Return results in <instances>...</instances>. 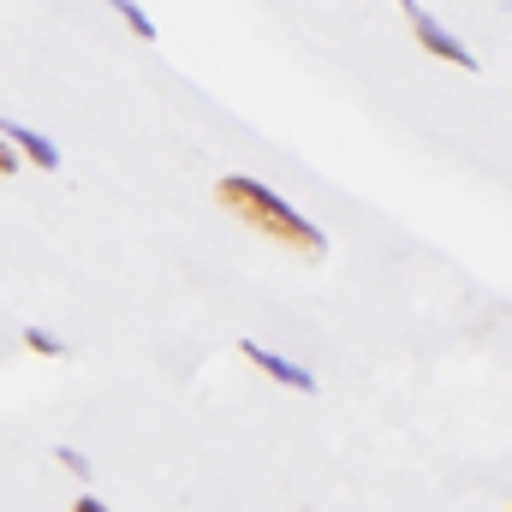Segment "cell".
Returning <instances> with one entry per match:
<instances>
[{
	"label": "cell",
	"mask_w": 512,
	"mask_h": 512,
	"mask_svg": "<svg viewBox=\"0 0 512 512\" xmlns=\"http://www.w3.org/2000/svg\"><path fill=\"white\" fill-rule=\"evenodd\" d=\"M12 173H18V149L0 137V179H12Z\"/></svg>",
	"instance_id": "ba28073f"
},
{
	"label": "cell",
	"mask_w": 512,
	"mask_h": 512,
	"mask_svg": "<svg viewBox=\"0 0 512 512\" xmlns=\"http://www.w3.org/2000/svg\"><path fill=\"white\" fill-rule=\"evenodd\" d=\"M215 197H221V209H233L245 227H256L262 239H274V245H286V251H298V256H322V251H328L322 227H310V221H304L286 197H274L262 179L227 173V179L215 185Z\"/></svg>",
	"instance_id": "6da1fadb"
},
{
	"label": "cell",
	"mask_w": 512,
	"mask_h": 512,
	"mask_svg": "<svg viewBox=\"0 0 512 512\" xmlns=\"http://www.w3.org/2000/svg\"><path fill=\"white\" fill-rule=\"evenodd\" d=\"M24 346H30L36 358H66V346H60L54 334H42V328H24Z\"/></svg>",
	"instance_id": "8992f818"
},
{
	"label": "cell",
	"mask_w": 512,
	"mask_h": 512,
	"mask_svg": "<svg viewBox=\"0 0 512 512\" xmlns=\"http://www.w3.org/2000/svg\"><path fill=\"white\" fill-rule=\"evenodd\" d=\"M108 6H114V12L126 18V30H131V36H143V42H155V18H149V12H143L137 0H108Z\"/></svg>",
	"instance_id": "5b68a950"
},
{
	"label": "cell",
	"mask_w": 512,
	"mask_h": 512,
	"mask_svg": "<svg viewBox=\"0 0 512 512\" xmlns=\"http://www.w3.org/2000/svg\"><path fill=\"white\" fill-rule=\"evenodd\" d=\"M0 137H6V143H12V149H18V155L30 161V167H48V173L60 167V149H54V143H48L42 131L18 126V120H0Z\"/></svg>",
	"instance_id": "277c9868"
},
{
	"label": "cell",
	"mask_w": 512,
	"mask_h": 512,
	"mask_svg": "<svg viewBox=\"0 0 512 512\" xmlns=\"http://www.w3.org/2000/svg\"><path fill=\"white\" fill-rule=\"evenodd\" d=\"M72 512H108V507H102L96 495H84V501H78V507H72Z\"/></svg>",
	"instance_id": "9c48e42d"
},
{
	"label": "cell",
	"mask_w": 512,
	"mask_h": 512,
	"mask_svg": "<svg viewBox=\"0 0 512 512\" xmlns=\"http://www.w3.org/2000/svg\"><path fill=\"white\" fill-rule=\"evenodd\" d=\"M239 352L251 358L256 370H262V376H274L280 387H298V393H316V376H310V370H298L292 358H280V352H268V346H256V340H245Z\"/></svg>",
	"instance_id": "3957f363"
},
{
	"label": "cell",
	"mask_w": 512,
	"mask_h": 512,
	"mask_svg": "<svg viewBox=\"0 0 512 512\" xmlns=\"http://www.w3.org/2000/svg\"><path fill=\"white\" fill-rule=\"evenodd\" d=\"M405 24H411V36H417L429 54H441V60H447V66H459V72H477V54H471L459 36H447V30H441V24H435L417 0H405Z\"/></svg>",
	"instance_id": "7a4b0ae2"
},
{
	"label": "cell",
	"mask_w": 512,
	"mask_h": 512,
	"mask_svg": "<svg viewBox=\"0 0 512 512\" xmlns=\"http://www.w3.org/2000/svg\"><path fill=\"white\" fill-rule=\"evenodd\" d=\"M54 459H60V465H66V471H72V477H90V459H84V453H78V447H60V453H54Z\"/></svg>",
	"instance_id": "52a82bcc"
}]
</instances>
